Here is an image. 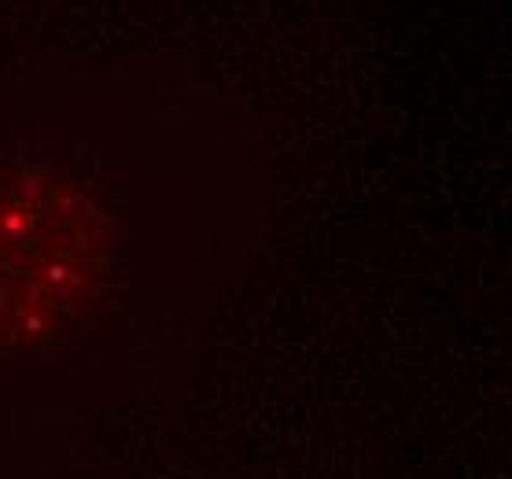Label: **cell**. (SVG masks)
Listing matches in <instances>:
<instances>
[{
	"label": "cell",
	"instance_id": "6da1fadb",
	"mask_svg": "<svg viewBox=\"0 0 512 479\" xmlns=\"http://www.w3.org/2000/svg\"><path fill=\"white\" fill-rule=\"evenodd\" d=\"M100 269L93 211L45 174L0 177V347L59 325Z\"/></svg>",
	"mask_w": 512,
	"mask_h": 479
}]
</instances>
